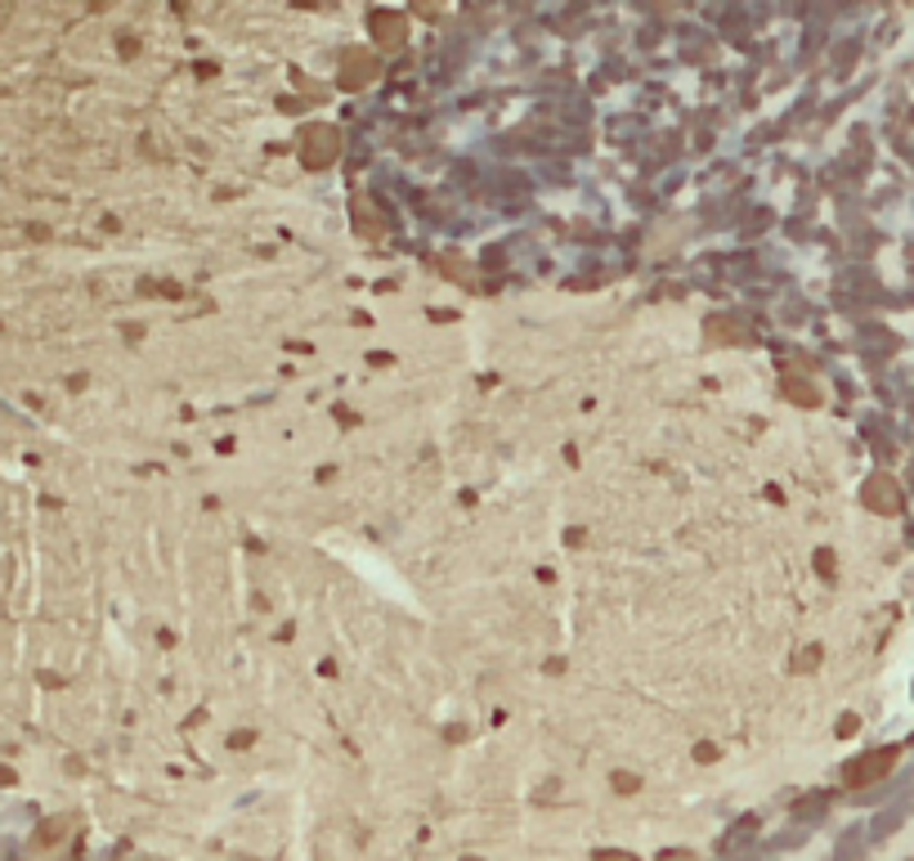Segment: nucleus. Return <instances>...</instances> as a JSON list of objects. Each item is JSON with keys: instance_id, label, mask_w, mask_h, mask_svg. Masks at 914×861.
I'll list each match as a JSON object with an SVG mask.
<instances>
[{"instance_id": "obj_1", "label": "nucleus", "mask_w": 914, "mask_h": 861, "mask_svg": "<svg viewBox=\"0 0 914 861\" xmlns=\"http://www.w3.org/2000/svg\"><path fill=\"white\" fill-rule=\"evenodd\" d=\"M332 158H336V131H332V126L309 131V135H305V162H309V166H327Z\"/></svg>"}, {"instance_id": "obj_2", "label": "nucleus", "mask_w": 914, "mask_h": 861, "mask_svg": "<svg viewBox=\"0 0 914 861\" xmlns=\"http://www.w3.org/2000/svg\"><path fill=\"white\" fill-rule=\"evenodd\" d=\"M887 768H892V749H883V753H874V759H861L856 768H847V786H870V781H879Z\"/></svg>"}, {"instance_id": "obj_3", "label": "nucleus", "mask_w": 914, "mask_h": 861, "mask_svg": "<svg viewBox=\"0 0 914 861\" xmlns=\"http://www.w3.org/2000/svg\"><path fill=\"white\" fill-rule=\"evenodd\" d=\"M373 54H351L346 59V85H364V81H373Z\"/></svg>"}, {"instance_id": "obj_4", "label": "nucleus", "mask_w": 914, "mask_h": 861, "mask_svg": "<svg viewBox=\"0 0 914 861\" xmlns=\"http://www.w3.org/2000/svg\"><path fill=\"white\" fill-rule=\"evenodd\" d=\"M865 494H870V498H879L874 507H896V489H892L887 480H874V485H870Z\"/></svg>"}, {"instance_id": "obj_5", "label": "nucleus", "mask_w": 914, "mask_h": 861, "mask_svg": "<svg viewBox=\"0 0 914 861\" xmlns=\"http://www.w3.org/2000/svg\"><path fill=\"white\" fill-rule=\"evenodd\" d=\"M597 861H637V857H632V852H619V848H610V852H601Z\"/></svg>"}, {"instance_id": "obj_6", "label": "nucleus", "mask_w": 914, "mask_h": 861, "mask_svg": "<svg viewBox=\"0 0 914 861\" xmlns=\"http://www.w3.org/2000/svg\"><path fill=\"white\" fill-rule=\"evenodd\" d=\"M663 861H695V857H691V852H668Z\"/></svg>"}]
</instances>
